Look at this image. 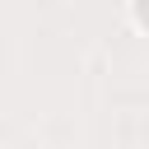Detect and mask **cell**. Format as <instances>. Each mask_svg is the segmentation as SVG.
<instances>
[{
	"instance_id": "cell-1",
	"label": "cell",
	"mask_w": 149,
	"mask_h": 149,
	"mask_svg": "<svg viewBox=\"0 0 149 149\" xmlns=\"http://www.w3.org/2000/svg\"><path fill=\"white\" fill-rule=\"evenodd\" d=\"M130 19L140 28H149V0H130Z\"/></svg>"
}]
</instances>
